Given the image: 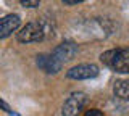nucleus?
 <instances>
[{
  "instance_id": "nucleus-6",
  "label": "nucleus",
  "mask_w": 129,
  "mask_h": 116,
  "mask_svg": "<svg viewBox=\"0 0 129 116\" xmlns=\"http://www.w3.org/2000/svg\"><path fill=\"white\" fill-rule=\"evenodd\" d=\"M19 24H21L19 15L10 13V15H7V16H3L2 21H0V37L7 39L8 35H11L16 29H18Z\"/></svg>"
},
{
  "instance_id": "nucleus-12",
  "label": "nucleus",
  "mask_w": 129,
  "mask_h": 116,
  "mask_svg": "<svg viewBox=\"0 0 129 116\" xmlns=\"http://www.w3.org/2000/svg\"><path fill=\"white\" fill-rule=\"evenodd\" d=\"M2 108H3V111H7V113H11L10 106H8V105H7V102H3V100H2Z\"/></svg>"
},
{
  "instance_id": "nucleus-11",
  "label": "nucleus",
  "mask_w": 129,
  "mask_h": 116,
  "mask_svg": "<svg viewBox=\"0 0 129 116\" xmlns=\"http://www.w3.org/2000/svg\"><path fill=\"white\" fill-rule=\"evenodd\" d=\"M64 3H68V5H78V3H82L84 0H63Z\"/></svg>"
},
{
  "instance_id": "nucleus-1",
  "label": "nucleus",
  "mask_w": 129,
  "mask_h": 116,
  "mask_svg": "<svg viewBox=\"0 0 129 116\" xmlns=\"http://www.w3.org/2000/svg\"><path fill=\"white\" fill-rule=\"evenodd\" d=\"M100 60L105 66L119 74H129V49H113L103 52Z\"/></svg>"
},
{
  "instance_id": "nucleus-9",
  "label": "nucleus",
  "mask_w": 129,
  "mask_h": 116,
  "mask_svg": "<svg viewBox=\"0 0 129 116\" xmlns=\"http://www.w3.org/2000/svg\"><path fill=\"white\" fill-rule=\"evenodd\" d=\"M40 0H19V3L24 7V8H36L39 5Z\"/></svg>"
},
{
  "instance_id": "nucleus-3",
  "label": "nucleus",
  "mask_w": 129,
  "mask_h": 116,
  "mask_svg": "<svg viewBox=\"0 0 129 116\" xmlns=\"http://www.w3.org/2000/svg\"><path fill=\"white\" fill-rule=\"evenodd\" d=\"M86 103H87L86 94H82V92H74V94H71L70 97L64 100L61 113H63V116H79V113L84 110V106H86Z\"/></svg>"
},
{
  "instance_id": "nucleus-8",
  "label": "nucleus",
  "mask_w": 129,
  "mask_h": 116,
  "mask_svg": "<svg viewBox=\"0 0 129 116\" xmlns=\"http://www.w3.org/2000/svg\"><path fill=\"white\" fill-rule=\"evenodd\" d=\"M113 92L115 95L121 100H127L129 102V79H119L113 86Z\"/></svg>"
},
{
  "instance_id": "nucleus-7",
  "label": "nucleus",
  "mask_w": 129,
  "mask_h": 116,
  "mask_svg": "<svg viewBox=\"0 0 129 116\" xmlns=\"http://www.w3.org/2000/svg\"><path fill=\"white\" fill-rule=\"evenodd\" d=\"M52 53H53V57L58 60L60 63L70 61V60H73L76 57V53H78V45L73 44V42H63V44H60Z\"/></svg>"
},
{
  "instance_id": "nucleus-4",
  "label": "nucleus",
  "mask_w": 129,
  "mask_h": 116,
  "mask_svg": "<svg viewBox=\"0 0 129 116\" xmlns=\"http://www.w3.org/2000/svg\"><path fill=\"white\" fill-rule=\"evenodd\" d=\"M66 76L70 79H92L99 76V68L94 63H82V65H76L71 69L66 71Z\"/></svg>"
},
{
  "instance_id": "nucleus-13",
  "label": "nucleus",
  "mask_w": 129,
  "mask_h": 116,
  "mask_svg": "<svg viewBox=\"0 0 129 116\" xmlns=\"http://www.w3.org/2000/svg\"><path fill=\"white\" fill-rule=\"evenodd\" d=\"M10 116H19L18 113H13V111H11V113H10Z\"/></svg>"
},
{
  "instance_id": "nucleus-10",
  "label": "nucleus",
  "mask_w": 129,
  "mask_h": 116,
  "mask_svg": "<svg viewBox=\"0 0 129 116\" xmlns=\"http://www.w3.org/2000/svg\"><path fill=\"white\" fill-rule=\"evenodd\" d=\"M84 116H103V113L100 110H97V108H92V110H87Z\"/></svg>"
},
{
  "instance_id": "nucleus-5",
  "label": "nucleus",
  "mask_w": 129,
  "mask_h": 116,
  "mask_svg": "<svg viewBox=\"0 0 129 116\" xmlns=\"http://www.w3.org/2000/svg\"><path fill=\"white\" fill-rule=\"evenodd\" d=\"M37 66L42 71H45L47 74H56L61 69L63 63H60L58 60L53 57V53H42L37 57Z\"/></svg>"
},
{
  "instance_id": "nucleus-2",
  "label": "nucleus",
  "mask_w": 129,
  "mask_h": 116,
  "mask_svg": "<svg viewBox=\"0 0 129 116\" xmlns=\"http://www.w3.org/2000/svg\"><path fill=\"white\" fill-rule=\"evenodd\" d=\"M45 32H47V29L42 23H39V21L37 23H27L24 27H21V31L16 34V37H18V41L21 44L40 42L45 37Z\"/></svg>"
}]
</instances>
